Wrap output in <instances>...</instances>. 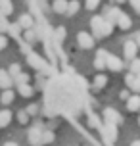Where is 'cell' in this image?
I'll return each mask as SVG.
<instances>
[{
  "instance_id": "8fae6325",
  "label": "cell",
  "mask_w": 140,
  "mask_h": 146,
  "mask_svg": "<svg viewBox=\"0 0 140 146\" xmlns=\"http://www.w3.org/2000/svg\"><path fill=\"white\" fill-rule=\"evenodd\" d=\"M17 25H19V27H23V29H33V17H31V15H21V17H19V21H17Z\"/></svg>"
},
{
  "instance_id": "d4e9b609",
  "label": "cell",
  "mask_w": 140,
  "mask_h": 146,
  "mask_svg": "<svg viewBox=\"0 0 140 146\" xmlns=\"http://www.w3.org/2000/svg\"><path fill=\"white\" fill-rule=\"evenodd\" d=\"M19 71H21V69H19V66H17V64H14V66H12L10 69H8V75H10V77L14 79V77H15V75H17Z\"/></svg>"
},
{
  "instance_id": "484cf974",
  "label": "cell",
  "mask_w": 140,
  "mask_h": 146,
  "mask_svg": "<svg viewBox=\"0 0 140 146\" xmlns=\"http://www.w3.org/2000/svg\"><path fill=\"white\" fill-rule=\"evenodd\" d=\"M52 140H54V133H42L40 142H52Z\"/></svg>"
},
{
  "instance_id": "6da1fadb",
  "label": "cell",
  "mask_w": 140,
  "mask_h": 146,
  "mask_svg": "<svg viewBox=\"0 0 140 146\" xmlns=\"http://www.w3.org/2000/svg\"><path fill=\"white\" fill-rule=\"evenodd\" d=\"M77 42H79V46H81V48L88 50V48H92V46H94V38H92V35H88V33L81 31V33L77 35Z\"/></svg>"
},
{
  "instance_id": "d6a6232c",
  "label": "cell",
  "mask_w": 140,
  "mask_h": 146,
  "mask_svg": "<svg viewBox=\"0 0 140 146\" xmlns=\"http://www.w3.org/2000/svg\"><path fill=\"white\" fill-rule=\"evenodd\" d=\"M121 98H123V100H127V98H129V92H127V90H123V92H121Z\"/></svg>"
},
{
  "instance_id": "52a82bcc",
  "label": "cell",
  "mask_w": 140,
  "mask_h": 146,
  "mask_svg": "<svg viewBox=\"0 0 140 146\" xmlns=\"http://www.w3.org/2000/svg\"><path fill=\"white\" fill-rule=\"evenodd\" d=\"M12 83H14V81H12V77L8 75V71L0 69V88H4V90H6V88L12 87Z\"/></svg>"
},
{
  "instance_id": "cb8c5ba5",
  "label": "cell",
  "mask_w": 140,
  "mask_h": 146,
  "mask_svg": "<svg viewBox=\"0 0 140 146\" xmlns=\"http://www.w3.org/2000/svg\"><path fill=\"white\" fill-rule=\"evenodd\" d=\"M37 111H38V106H37V104H29V106H27V110H25V113H27V115H35Z\"/></svg>"
},
{
  "instance_id": "5bb4252c",
  "label": "cell",
  "mask_w": 140,
  "mask_h": 146,
  "mask_svg": "<svg viewBox=\"0 0 140 146\" xmlns=\"http://www.w3.org/2000/svg\"><path fill=\"white\" fill-rule=\"evenodd\" d=\"M106 56H108V54H106L104 50L98 52V58L94 60V66L98 67V69H104V67H106Z\"/></svg>"
},
{
  "instance_id": "1f68e13d",
  "label": "cell",
  "mask_w": 140,
  "mask_h": 146,
  "mask_svg": "<svg viewBox=\"0 0 140 146\" xmlns=\"http://www.w3.org/2000/svg\"><path fill=\"white\" fill-rule=\"evenodd\" d=\"M131 4H133L134 10H138V8H140V0H131Z\"/></svg>"
},
{
  "instance_id": "7402d4cb",
  "label": "cell",
  "mask_w": 140,
  "mask_h": 146,
  "mask_svg": "<svg viewBox=\"0 0 140 146\" xmlns=\"http://www.w3.org/2000/svg\"><path fill=\"white\" fill-rule=\"evenodd\" d=\"M25 40H27V42H35V40H37V33L33 29H27L25 31Z\"/></svg>"
},
{
  "instance_id": "7c38bea8",
  "label": "cell",
  "mask_w": 140,
  "mask_h": 146,
  "mask_svg": "<svg viewBox=\"0 0 140 146\" xmlns=\"http://www.w3.org/2000/svg\"><path fill=\"white\" fill-rule=\"evenodd\" d=\"M0 102L4 104V106H8V104L14 102V90H10V88H6L4 92H2V96H0Z\"/></svg>"
},
{
  "instance_id": "9a60e30c",
  "label": "cell",
  "mask_w": 140,
  "mask_h": 146,
  "mask_svg": "<svg viewBox=\"0 0 140 146\" xmlns=\"http://www.w3.org/2000/svg\"><path fill=\"white\" fill-rule=\"evenodd\" d=\"M17 92L21 96H31L33 94V87L27 85V83H23V85H17Z\"/></svg>"
},
{
  "instance_id": "ac0fdd59",
  "label": "cell",
  "mask_w": 140,
  "mask_h": 146,
  "mask_svg": "<svg viewBox=\"0 0 140 146\" xmlns=\"http://www.w3.org/2000/svg\"><path fill=\"white\" fill-rule=\"evenodd\" d=\"M106 83H108V77H106V75H102V73L94 77V87H96V88H102V87H106Z\"/></svg>"
},
{
  "instance_id": "8992f818",
  "label": "cell",
  "mask_w": 140,
  "mask_h": 146,
  "mask_svg": "<svg viewBox=\"0 0 140 146\" xmlns=\"http://www.w3.org/2000/svg\"><path fill=\"white\" fill-rule=\"evenodd\" d=\"M40 137H42V131H40V129H37V127L29 131V142H31V144H35V146L42 144V142H40Z\"/></svg>"
},
{
  "instance_id": "4fadbf2b",
  "label": "cell",
  "mask_w": 140,
  "mask_h": 146,
  "mask_svg": "<svg viewBox=\"0 0 140 146\" xmlns=\"http://www.w3.org/2000/svg\"><path fill=\"white\" fill-rule=\"evenodd\" d=\"M115 21H117V25L121 27V29H129V27H131V17L125 15V14H119V17L115 19Z\"/></svg>"
},
{
  "instance_id": "d590c367",
  "label": "cell",
  "mask_w": 140,
  "mask_h": 146,
  "mask_svg": "<svg viewBox=\"0 0 140 146\" xmlns=\"http://www.w3.org/2000/svg\"><path fill=\"white\" fill-rule=\"evenodd\" d=\"M117 2H125V0H117Z\"/></svg>"
},
{
  "instance_id": "4316f807",
  "label": "cell",
  "mask_w": 140,
  "mask_h": 146,
  "mask_svg": "<svg viewBox=\"0 0 140 146\" xmlns=\"http://www.w3.org/2000/svg\"><path fill=\"white\" fill-rule=\"evenodd\" d=\"M17 119H19V123H27V121H29V115H27V113H25V111H19V113H17Z\"/></svg>"
},
{
  "instance_id": "7a4b0ae2",
  "label": "cell",
  "mask_w": 140,
  "mask_h": 146,
  "mask_svg": "<svg viewBox=\"0 0 140 146\" xmlns=\"http://www.w3.org/2000/svg\"><path fill=\"white\" fill-rule=\"evenodd\" d=\"M106 67H110L111 71H121V69H123V62H121L117 56L108 54V56H106Z\"/></svg>"
},
{
  "instance_id": "e575fe53",
  "label": "cell",
  "mask_w": 140,
  "mask_h": 146,
  "mask_svg": "<svg viewBox=\"0 0 140 146\" xmlns=\"http://www.w3.org/2000/svg\"><path fill=\"white\" fill-rule=\"evenodd\" d=\"M133 146H140V142H138V140H134V142H133Z\"/></svg>"
},
{
  "instance_id": "44dd1931",
  "label": "cell",
  "mask_w": 140,
  "mask_h": 146,
  "mask_svg": "<svg viewBox=\"0 0 140 146\" xmlns=\"http://www.w3.org/2000/svg\"><path fill=\"white\" fill-rule=\"evenodd\" d=\"M29 64L38 67V69H44V64H42V60L38 58V56H29Z\"/></svg>"
},
{
  "instance_id": "ba28073f",
  "label": "cell",
  "mask_w": 140,
  "mask_h": 146,
  "mask_svg": "<svg viewBox=\"0 0 140 146\" xmlns=\"http://www.w3.org/2000/svg\"><path fill=\"white\" fill-rule=\"evenodd\" d=\"M127 108L131 110V111H136L140 108V96L134 94V96H129L127 98Z\"/></svg>"
},
{
  "instance_id": "f546056e",
  "label": "cell",
  "mask_w": 140,
  "mask_h": 146,
  "mask_svg": "<svg viewBox=\"0 0 140 146\" xmlns=\"http://www.w3.org/2000/svg\"><path fill=\"white\" fill-rule=\"evenodd\" d=\"M6 44H8V38L4 35H0V50H4V48H6Z\"/></svg>"
},
{
  "instance_id": "83f0119b",
  "label": "cell",
  "mask_w": 140,
  "mask_h": 146,
  "mask_svg": "<svg viewBox=\"0 0 140 146\" xmlns=\"http://www.w3.org/2000/svg\"><path fill=\"white\" fill-rule=\"evenodd\" d=\"M56 36H58V40H61V38L65 36V29H63V27H58V29H56Z\"/></svg>"
},
{
  "instance_id": "ffe728a7",
  "label": "cell",
  "mask_w": 140,
  "mask_h": 146,
  "mask_svg": "<svg viewBox=\"0 0 140 146\" xmlns=\"http://www.w3.org/2000/svg\"><path fill=\"white\" fill-rule=\"evenodd\" d=\"M12 81H14V83H17V85H23V83H29V75H27V73H21V71H19Z\"/></svg>"
},
{
  "instance_id": "2e32d148",
  "label": "cell",
  "mask_w": 140,
  "mask_h": 146,
  "mask_svg": "<svg viewBox=\"0 0 140 146\" xmlns=\"http://www.w3.org/2000/svg\"><path fill=\"white\" fill-rule=\"evenodd\" d=\"M79 12V2L77 0H71V2H67V10H65V14L67 15H73Z\"/></svg>"
},
{
  "instance_id": "5b68a950",
  "label": "cell",
  "mask_w": 140,
  "mask_h": 146,
  "mask_svg": "<svg viewBox=\"0 0 140 146\" xmlns=\"http://www.w3.org/2000/svg\"><path fill=\"white\" fill-rule=\"evenodd\" d=\"M104 117H106V123H113V125H117L119 121H121V117H119V113L115 111V110H106L104 111Z\"/></svg>"
},
{
  "instance_id": "3957f363",
  "label": "cell",
  "mask_w": 140,
  "mask_h": 146,
  "mask_svg": "<svg viewBox=\"0 0 140 146\" xmlns=\"http://www.w3.org/2000/svg\"><path fill=\"white\" fill-rule=\"evenodd\" d=\"M104 21H106V19H104V17H98V15L90 21V27L94 31V36H104Z\"/></svg>"
},
{
  "instance_id": "f1b7e54d",
  "label": "cell",
  "mask_w": 140,
  "mask_h": 146,
  "mask_svg": "<svg viewBox=\"0 0 140 146\" xmlns=\"http://www.w3.org/2000/svg\"><path fill=\"white\" fill-rule=\"evenodd\" d=\"M98 2H100V0H87V8H88V10H92V8L98 6Z\"/></svg>"
},
{
  "instance_id": "277c9868",
  "label": "cell",
  "mask_w": 140,
  "mask_h": 146,
  "mask_svg": "<svg viewBox=\"0 0 140 146\" xmlns=\"http://www.w3.org/2000/svg\"><path fill=\"white\" fill-rule=\"evenodd\" d=\"M136 50H138V46H136V42H133V40L125 42V46H123V54H125L127 60H134V56H136Z\"/></svg>"
},
{
  "instance_id": "d6986e66",
  "label": "cell",
  "mask_w": 140,
  "mask_h": 146,
  "mask_svg": "<svg viewBox=\"0 0 140 146\" xmlns=\"http://www.w3.org/2000/svg\"><path fill=\"white\" fill-rule=\"evenodd\" d=\"M0 10H2L4 15L12 14V2H10V0H0Z\"/></svg>"
},
{
  "instance_id": "e0dca14e",
  "label": "cell",
  "mask_w": 140,
  "mask_h": 146,
  "mask_svg": "<svg viewBox=\"0 0 140 146\" xmlns=\"http://www.w3.org/2000/svg\"><path fill=\"white\" fill-rule=\"evenodd\" d=\"M10 119H12V113H10L8 110L0 111V127H6V125L10 123Z\"/></svg>"
},
{
  "instance_id": "603a6c76",
  "label": "cell",
  "mask_w": 140,
  "mask_h": 146,
  "mask_svg": "<svg viewBox=\"0 0 140 146\" xmlns=\"http://www.w3.org/2000/svg\"><path fill=\"white\" fill-rule=\"evenodd\" d=\"M131 73H133V75H138L140 73V62L136 58L133 60V66H131Z\"/></svg>"
},
{
  "instance_id": "9c48e42d",
  "label": "cell",
  "mask_w": 140,
  "mask_h": 146,
  "mask_svg": "<svg viewBox=\"0 0 140 146\" xmlns=\"http://www.w3.org/2000/svg\"><path fill=\"white\" fill-rule=\"evenodd\" d=\"M127 85L133 88L134 92H136V90H140V77H138V75H133V73H131V75L127 77Z\"/></svg>"
},
{
  "instance_id": "30bf717a",
  "label": "cell",
  "mask_w": 140,
  "mask_h": 146,
  "mask_svg": "<svg viewBox=\"0 0 140 146\" xmlns=\"http://www.w3.org/2000/svg\"><path fill=\"white\" fill-rule=\"evenodd\" d=\"M52 8H54V12H56V14H65V10H67V0H54Z\"/></svg>"
},
{
  "instance_id": "836d02e7",
  "label": "cell",
  "mask_w": 140,
  "mask_h": 146,
  "mask_svg": "<svg viewBox=\"0 0 140 146\" xmlns=\"http://www.w3.org/2000/svg\"><path fill=\"white\" fill-rule=\"evenodd\" d=\"M4 146H19V144H17V142H6Z\"/></svg>"
},
{
  "instance_id": "4dcf8cb0",
  "label": "cell",
  "mask_w": 140,
  "mask_h": 146,
  "mask_svg": "<svg viewBox=\"0 0 140 146\" xmlns=\"http://www.w3.org/2000/svg\"><path fill=\"white\" fill-rule=\"evenodd\" d=\"M10 29H12V33H14V35H17L21 27H19V25H10Z\"/></svg>"
}]
</instances>
